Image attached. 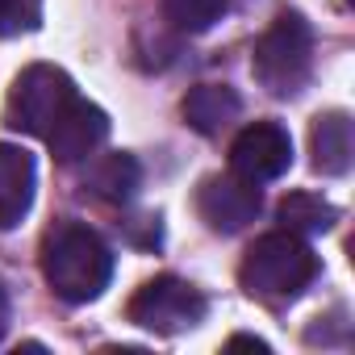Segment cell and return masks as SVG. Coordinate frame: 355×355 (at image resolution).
I'll list each match as a JSON object with an SVG mask.
<instances>
[{
	"label": "cell",
	"instance_id": "30bf717a",
	"mask_svg": "<svg viewBox=\"0 0 355 355\" xmlns=\"http://www.w3.org/2000/svg\"><path fill=\"white\" fill-rule=\"evenodd\" d=\"M239 109H243V105H239L234 88H226V84H197V88L184 96V105H180L189 130H197V134H205V138L222 134V130L239 117Z\"/></svg>",
	"mask_w": 355,
	"mask_h": 355
},
{
	"label": "cell",
	"instance_id": "6da1fadb",
	"mask_svg": "<svg viewBox=\"0 0 355 355\" xmlns=\"http://www.w3.org/2000/svg\"><path fill=\"white\" fill-rule=\"evenodd\" d=\"M42 276L55 288V297L71 305L96 301L113 280V251L96 230L67 222L51 230L42 243Z\"/></svg>",
	"mask_w": 355,
	"mask_h": 355
},
{
	"label": "cell",
	"instance_id": "3957f363",
	"mask_svg": "<svg viewBox=\"0 0 355 355\" xmlns=\"http://www.w3.org/2000/svg\"><path fill=\"white\" fill-rule=\"evenodd\" d=\"M251 71L272 96H297L313 71V34H309L305 17L280 13L259 34L255 55H251Z\"/></svg>",
	"mask_w": 355,
	"mask_h": 355
},
{
	"label": "cell",
	"instance_id": "8fae6325",
	"mask_svg": "<svg viewBox=\"0 0 355 355\" xmlns=\"http://www.w3.org/2000/svg\"><path fill=\"white\" fill-rule=\"evenodd\" d=\"M309 150H313V167H318L322 175H343V171L351 167V155H355L351 117H347V113H322V117L313 121Z\"/></svg>",
	"mask_w": 355,
	"mask_h": 355
},
{
	"label": "cell",
	"instance_id": "e0dca14e",
	"mask_svg": "<svg viewBox=\"0 0 355 355\" xmlns=\"http://www.w3.org/2000/svg\"><path fill=\"white\" fill-rule=\"evenodd\" d=\"M5 330H9V293L0 284V338H5Z\"/></svg>",
	"mask_w": 355,
	"mask_h": 355
},
{
	"label": "cell",
	"instance_id": "9c48e42d",
	"mask_svg": "<svg viewBox=\"0 0 355 355\" xmlns=\"http://www.w3.org/2000/svg\"><path fill=\"white\" fill-rule=\"evenodd\" d=\"M38 167L34 155L17 142H0V230H17L34 205Z\"/></svg>",
	"mask_w": 355,
	"mask_h": 355
},
{
	"label": "cell",
	"instance_id": "2e32d148",
	"mask_svg": "<svg viewBox=\"0 0 355 355\" xmlns=\"http://www.w3.org/2000/svg\"><path fill=\"white\" fill-rule=\"evenodd\" d=\"M230 347H251V351H268V343H263V338H251V334H234V338H230Z\"/></svg>",
	"mask_w": 355,
	"mask_h": 355
},
{
	"label": "cell",
	"instance_id": "8992f818",
	"mask_svg": "<svg viewBox=\"0 0 355 355\" xmlns=\"http://www.w3.org/2000/svg\"><path fill=\"white\" fill-rule=\"evenodd\" d=\"M293 163V138L284 125L276 121H255L247 125L234 146H230V167L234 175H243V180L251 184H268V180H280V175L288 171Z\"/></svg>",
	"mask_w": 355,
	"mask_h": 355
},
{
	"label": "cell",
	"instance_id": "ba28073f",
	"mask_svg": "<svg viewBox=\"0 0 355 355\" xmlns=\"http://www.w3.org/2000/svg\"><path fill=\"white\" fill-rule=\"evenodd\" d=\"M105 138H109V117H105V109L92 105V101H84V96H76V101L63 109V117L51 125L46 146H51V155H55L59 163H80V159H88Z\"/></svg>",
	"mask_w": 355,
	"mask_h": 355
},
{
	"label": "cell",
	"instance_id": "52a82bcc",
	"mask_svg": "<svg viewBox=\"0 0 355 355\" xmlns=\"http://www.w3.org/2000/svg\"><path fill=\"white\" fill-rule=\"evenodd\" d=\"M263 209V197H259V184L243 180V175H209L197 193V214L205 218L209 230L218 234H239L247 230Z\"/></svg>",
	"mask_w": 355,
	"mask_h": 355
},
{
	"label": "cell",
	"instance_id": "5b68a950",
	"mask_svg": "<svg viewBox=\"0 0 355 355\" xmlns=\"http://www.w3.org/2000/svg\"><path fill=\"white\" fill-rule=\"evenodd\" d=\"M201 318H205V297L175 276H155L130 297V322L155 334L193 330Z\"/></svg>",
	"mask_w": 355,
	"mask_h": 355
},
{
	"label": "cell",
	"instance_id": "9a60e30c",
	"mask_svg": "<svg viewBox=\"0 0 355 355\" xmlns=\"http://www.w3.org/2000/svg\"><path fill=\"white\" fill-rule=\"evenodd\" d=\"M38 26V0H0V38H13Z\"/></svg>",
	"mask_w": 355,
	"mask_h": 355
},
{
	"label": "cell",
	"instance_id": "277c9868",
	"mask_svg": "<svg viewBox=\"0 0 355 355\" xmlns=\"http://www.w3.org/2000/svg\"><path fill=\"white\" fill-rule=\"evenodd\" d=\"M76 84L63 67H51V63H34L26 67L13 88H9V101H5V121L9 130H21V134H34V138H46L51 125L63 117V109L76 101Z\"/></svg>",
	"mask_w": 355,
	"mask_h": 355
},
{
	"label": "cell",
	"instance_id": "7a4b0ae2",
	"mask_svg": "<svg viewBox=\"0 0 355 355\" xmlns=\"http://www.w3.org/2000/svg\"><path fill=\"white\" fill-rule=\"evenodd\" d=\"M313 276H318L313 251L305 247L301 234H288V230L255 239V247L243 255V268H239L243 288L251 297H259V301H272V305L293 301Z\"/></svg>",
	"mask_w": 355,
	"mask_h": 355
},
{
	"label": "cell",
	"instance_id": "4fadbf2b",
	"mask_svg": "<svg viewBox=\"0 0 355 355\" xmlns=\"http://www.w3.org/2000/svg\"><path fill=\"white\" fill-rule=\"evenodd\" d=\"M138 180H142V171H138V163H134L130 155H105V159L92 167V175H88L92 193L105 197V201H113V205L130 201V197L138 193Z\"/></svg>",
	"mask_w": 355,
	"mask_h": 355
},
{
	"label": "cell",
	"instance_id": "7c38bea8",
	"mask_svg": "<svg viewBox=\"0 0 355 355\" xmlns=\"http://www.w3.org/2000/svg\"><path fill=\"white\" fill-rule=\"evenodd\" d=\"M338 222V209L313 193H293L280 201V226L288 234H326Z\"/></svg>",
	"mask_w": 355,
	"mask_h": 355
},
{
	"label": "cell",
	"instance_id": "5bb4252c",
	"mask_svg": "<svg viewBox=\"0 0 355 355\" xmlns=\"http://www.w3.org/2000/svg\"><path fill=\"white\" fill-rule=\"evenodd\" d=\"M230 0H163V17L184 30V34H205L214 21H222Z\"/></svg>",
	"mask_w": 355,
	"mask_h": 355
}]
</instances>
